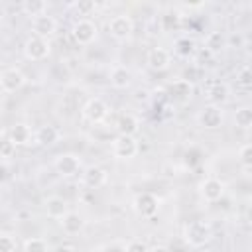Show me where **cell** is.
Segmentation results:
<instances>
[{
	"label": "cell",
	"mask_w": 252,
	"mask_h": 252,
	"mask_svg": "<svg viewBox=\"0 0 252 252\" xmlns=\"http://www.w3.org/2000/svg\"><path fill=\"white\" fill-rule=\"evenodd\" d=\"M213 238V228L207 220H189L183 226V240L193 246V248H201L205 244H209Z\"/></svg>",
	"instance_id": "6da1fadb"
},
{
	"label": "cell",
	"mask_w": 252,
	"mask_h": 252,
	"mask_svg": "<svg viewBox=\"0 0 252 252\" xmlns=\"http://www.w3.org/2000/svg\"><path fill=\"white\" fill-rule=\"evenodd\" d=\"M159 197L150 193V191H142L138 195H134L132 199V209L136 211V215H140L142 219H152L158 215L159 211Z\"/></svg>",
	"instance_id": "7a4b0ae2"
},
{
	"label": "cell",
	"mask_w": 252,
	"mask_h": 252,
	"mask_svg": "<svg viewBox=\"0 0 252 252\" xmlns=\"http://www.w3.org/2000/svg\"><path fill=\"white\" fill-rule=\"evenodd\" d=\"M71 37L75 39L77 45H91L98 37V26L89 18H81L73 24Z\"/></svg>",
	"instance_id": "3957f363"
},
{
	"label": "cell",
	"mask_w": 252,
	"mask_h": 252,
	"mask_svg": "<svg viewBox=\"0 0 252 252\" xmlns=\"http://www.w3.org/2000/svg\"><path fill=\"white\" fill-rule=\"evenodd\" d=\"M106 28H108V33H110L114 39H118V41H128V39L132 37V33H134V22H132V18L126 16V14H116V16H112V18L108 20Z\"/></svg>",
	"instance_id": "277c9868"
},
{
	"label": "cell",
	"mask_w": 252,
	"mask_h": 252,
	"mask_svg": "<svg viewBox=\"0 0 252 252\" xmlns=\"http://www.w3.org/2000/svg\"><path fill=\"white\" fill-rule=\"evenodd\" d=\"M49 53H51L49 39H43V37H37V35H30L24 41V55L30 61H43V59L49 57Z\"/></svg>",
	"instance_id": "5b68a950"
},
{
	"label": "cell",
	"mask_w": 252,
	"mask_h": 252,
	"mask_svg": "<svg viewBox=\"0 0 252 252\" xmlns=\"http://www.w3.org/2000/svg\"><path fill=\"white\" fill-rule=\"evenodd\" d=\"M81 114H83V118H85L87 122H91V124H100V122H104L106 116H108V104H106L102 98L93 96V98H89V100L83 104Z\"/></svg>",
	"instance_id": "8992f818"
},
{
	"label": "cell",
	"mask_w": 252,
	"mask_h": 252,
	"mask_svg": "<svg viewBox=\"0 0 252 252\" xmlns=\"http://www.w3.org/2000/svg\"><path fill=\"white\" fill-rule=\"evenodd\" d=\"M138 152H140V146L134 136H116L112 140V154L118 159H124V161L134 159Z\"/></svg>",
	"instance_id": "52a82bcc"
},
{
	"label": "cell",
	"mask_w": 252,
	"mask_h": 252,
	"mask_svg": "<svg viewBox=\"0 0 252 252\" xmlns=\"http://www.w3.org/2000/svg\"><path fill=\"white\" fill-rule=\"evenodd\" d=\"M53 165H55L57 173L63 175V177H75V175L83 173V171H81V169H83V161H81V158L75 156V154H59V156L53 159Z\"/></svg>",
	"instance_id": "ba28073f"
},
{
	"label": "cell",
	"mask_w": 252,
	"mask_h": 252,
	"mask_svg": "<svg viewBox=\"0 0 252 252\" xmlns=\"http://www.w3.org/2000/svg\"><path fill=\"white\" fill-rule=\"evenodd\" d=\"M224 191H226V185H224V181L219 179V177H207V179H203L201 185H199V193H201V197H203L207 203H217V201H220L222 195H224Z\"/></svg>",
	"instance_id": "9c48e42d"
},
{
	"label": "cell",
	"mask_w": 252,
	"mask_h": 252,
	"mask_svg": "<svg viewBox=\"0 0 252 252\" xmlns=\"http://www.w3.org/2000/svg\"><path fill=\"white\" fill-rule=\"evenodd\" d=\"M222 118H224V114H222L220 106H215V104H205L197 114V122L205 130H217L222 124Z\"/></svg>",
	"instance_id": "30bf717a"
},
{
	"label": "cell",
	"mask_w": 252,
	"mask_h": 252,
	"mask_svg": "<svg viewBox=\"0 0 252 252\" xmlns=\"http://www.w3.org/2000/svg\"><path fill=\"white\" fill-rule=\"evenodd\" d=\"M24 85H26V75L18 67H10V69L2 71V75H0V89H2V93H6V94L8 93H16Z\"/></svg>",
	"instance_id": "8fae6325"
},
{
	"label": "cell",
	"mask_w": 252,
	"mask_h": 252,
	"mask_svg": "<svg viewBox=\"0 0 252 252\" xmlns=\"http://www.w3.org/2000/svg\"><path fill=\"white\" fill-rule=\"evenodd\" d=\"M108 181V171L100 165H89L81 173V183L87 189H100Z\"/></svg>",
	"instance_id": "7c38bea8"
},
{
	"label": "cell",
	"mask_w": 252,
	"mask_h": 252,
	"mask_svg": "<svg viewBox=\"0 0 252 252\" xmlns=\"http://www.w3.org/2000/svg\"><path fill=\"white\" fill-rule=\"evenodd\" d=\"M146 65L152 71H165L171 65V51L165 47H152L146 55Z\"/></svg>",
	"instance_id": "4fadbf2b"
},
{
	"label": "cell",
	"mask_w": 252,
	"mask_h": 252,
	"mask_svg": "<svg viewBox=\"0 0 252 252\" xmlns=\"http://www.w3.org/2000/svg\"><path fill=\"white\" fill-rule=\"evenodd\" d=\"M43 209H45V215H47L49 219H55V220H61V219H65V217L71 213L69 203H67L63 197H59V195L47 197V199L43 201Z\"/></svg>",
	"instance_id": "5bb4252c"
},
{
	"label": "cell",
	"mask_w": 252,
	"mask_h": 252,
	"mask_svg": "<svg viewBox=\"0 0 252 252\" xmlns=\"http://www.w3.org/2000/svg\"><path fill=\"white\" fill-rule=\"evenodd\" d=\"M205 98L209 100V104H215V106H222L224 102H228L230 98V87L222 81H215L207 87L205 91Z\"/></svg>",
	"instance_id": "9a60e30c"
},
{
	"label": "cell",
	"mask_w": 252,
	"mask_h": 252,
	"mask_svg": "<svg viewBox=\"0 0 252 252\" xmlns=\"http://www.w3.org/2000/svg\"><path fill=\"white\" fill-rule=\"evenodd\" d=\"M6 136L16 144V146H30L32 142H35V132H32V128L24 122H16L10 126V130L6 132Z\"/></svg>",
	"instance_id": "2e32d148"
},
{
	"label": "cell",
	"mask_w": 252,
	"mask_h": 252,
	"mask_svg": "<svg viewBox=\"0 0 252 252\" xmlns=\"http://www.w3.org/2000/svg\"><path fill=\"white\" fill-rule=\"evenodd\" d=\"M55 30H57V22L49 14H43V16H37V18L32 20V35L47 39L49 35L55 33Z\"/></svg>",
	"instance_id": "e0dca14e"
},
{
	"label": "cell",
	"mask_w": 252,
	"mask_h": 252,
	"mask_svg": "<svg viewBox=\"0 0 252 252\" xmlns=\"http://www.w3.org/2000/svg\"><path fill=\"white\" fill-rule=\"evenodd\" d=\"M114 128H116L118 136H134L136 138V134L140 132V118L132 112H124L118 116Z\"/></svg>",
	"instance_id": "ac0fdd59"
},
{
	"label": "cell",
	"mask_w": 252,
	"mask_h": 252,
	"mask_svg": "<svg viewBox=\"0 0 252 252\" xmlns=\"http://www.w3.org/2000/svg\"><path fill=\"white\" fill-rule=\"evenodd\" d=\"M108 81H110V85L114 87V89H118V91H124V89H128L130 85H132V71L126 67V65H114L112 69H110V73H108Z\"/></svg>",
	"instance_id": "d6986e66"
},
{
	"label": "cell",
	"mask_w": 252,
	"mask_h": 252,
	"mask_svg": "<svg viewBox=\"0 0 252 252\" xmlns=\"http://www.w3.org/2000/svg\"><path fill=\"white\" fill-rule=\"evenodd\" d=\"M169 96L177 102H187L191 96H193V85L191 81L187 79H175L171 85H169Z\"/></svg>",
	"instance_id": "ffe728a7"
},
{
	"label": "cell",
	"mask_w": 252,
	"mask_h": 252,
	"mask_svg": "<svg viewBox=\"0 0 252 252\" xmlns=\"http://www.w3.org/2000/svg\"><path fill=\"white\" fill-rule=\"evenodd\" d=\"M61 140V130L53 124H43L35 130V144L39 146H53Z\"/></svg>",
	"instance_id": "44dd1931"
},
{
	"label": "cell",
	"mask_w": 252,
	"mask_h": 252,
	"mask_svg": "<svg viewBox=\"0 0 252 252\" xmlns=\"http://www.w3.org/2000/svg\"><path fill=\"white\" fill-rule=\"evenodd\" d=\"M59 224H61V230H63L65 234L73 236V234H79V232L85 228V219H83L79 213H73V211H71L65 219L59 220Z\"/></svg>",
	"instance_id": "7402d4cb"
},
{
	"label": "cell",
	"mask_w": 252,
	"mask_h": 252,
	"mask_svg": "<svg viewBox=\"0 0 252 252\" xmlns=\"http://www.w3.org/2000/svg\"><path fill=\"white\" fill-rule=\"evenodd\" d=\"M195 51H197V43L189 35H181V37H177L173 41V53L177 57H181V59H189Z\"/></svg>",
	"instance_id": "603a6c76"
},
{
	"label": "cell",
	"mask_w": 252,
	"mask_h": 252,
	"mask_svg": "<svg viewBox=\"0 0 252 252\" xmlns=\"http://www.w3.org/2000/svg\"><path fill=\"white\" fill-rule=\"evenodd\" d=\"M183 24V16L179 14V10H165L159 16V26L163 32H177Z\"/></svg>",
	"instance_id": "cb8c5ba5"
},
{
	"label": "cell",
	"mask_w": 252,
	"mask_h": 252,
	"mask_svg": "<svg viewBox=\"0 0 252 252\" xmlns=\"http://www.w3.org/2000/svg\"><path fill=\"white\" fill-rule=\"evenodd\" d=\"M226 47V37L220 32H209L205 35V49L209 53H219Z\"/></svg>",
	"instance_id": "d4e9b609"
},
{
	"label": "cell",
	"mask_w": 252,
	"mask_h": 252,
	"mask_svg": "<svg viewBox=\"0 0 252 252\" xmlns=\"http://www.w3.org/2000/svg\"><path fill=\"white\" fill-rule=\"evenodd\" d=\"M22 12L33 20L37 16L47 14V2H43V0H26V2H22Z\"/></svg>",
	"instance_id": "484cf974"
},
{
	"label": "cell",
	"mask_w": 252,
	"mask_h": 252,
	"mask_svg": "<svg viewBox=\"0 0 252 252\" xmlns=\"http://www.w3.org/2000/svg\"><path fill=\"white\" fill-rule=\"evenodd\" d=\"M22 252H49V244L39 236H30L24 240Z\"/></svg>",
	"instance_id": "4316f807"
},
{
	"label": "cell",
	"mask_w": 252,
	"mask_h": 252,
	"mask_svg": "<svg viewBox=\"0 0 252 252\" xmlns=\"http://www.w3.org/2000/svg\"><path fill=\"white\" fill-rule=\"evenodd\" d=\"M234 124L238 128H252V106H240L234 112Z\"/></svg>",
	"instance_id": "83f0119b"
},
{
	"label": "cell",
	"mask_w": 252,
	"mask_h": 252,
	"mask_svg": "<svg viewBox=\"0 0 252 252\" xmlns=\"http://www.w3.org/2000/svg\"><path fill=\"white\" fill-rule=\"evenodd\" d=\"M16 144L8 138V136H4V140H2V146H0V158L4 159V161H8L10 158H14L16 156Z\"/></svg>",
	"instance_id": "f1b7e54d"
},
{
	"label": "cell",
	"mask_w": 252,
	"mask_h": 252,
	"mask_svg": "<svg viewBox=\"0 0 252 252\" xmlns=\"http://www.w3.org/2000/svg\"><path fill=\"white\" fill-rule=\"evenodd\" d=\"M238 161L244 167H252V144H244L238 150Z\"/></svg>",
	"instance_id": "f546056e"
},
{
	"label": "cell",
	"mask_w": 252,
	"mask_h": 252,
	"mask_svg": "<svg viewBox=\"0 0 252 252\" xmlns=\"http://www.w3.org/2000/svg\"><path fill=\"white\" fill-rule=\"evenodd\" d=\"M0 252H16V238L8 232L0 234Z\"/></svg>",
	"instance_id": "4dcf8cb0"
},
{
	"label": "cell",
	"mask_w": 252,
	"mask_h": 252,
	"mask_svg": "<svg viewBox=\"0 0 252 252\" xmlns=\"http://www.w3.org/2000/svg\"><path fill=\"white\" fill-rule=\"evenodd\" d=\"M124 252H150V246H148L144 240L134 238V240H130V242L124 246Z\"/></svg>",
	"instance_id": "1f68e13d"
},
{
	"label": "cell",
	"mask_w": 252,
	"mask_h": 252,
	"mask_svg": "<svg viewBox=\"0 0 252 252\" xmlns=\"http://www.w3.org/2000/svg\"><path fill=\"white\" fill-rule=\"evenodd\" d=\"M75 10H77V14H79V16H89L91 12H94V10H96V4H94V2H91V0H81V2H77V4H75Z\"/></svg>",
	"instance_id": "d6a6232c"
},
{
	"label": "cell",
	"mask_w": 252,
	"mask_h": 252,
	"mask_svg": "<svg viewBox=\"0 0 252 252\" xmlns=\"http://www.w3.org/2000/svg\"><path fill=\"white\" fill-rule=\"evenodd\" d=\"M236 81L242 85V87H250L252 85V69L250 67H242L236 75Z\"/></svg>",
	"instance_id": "836d02e7"
},
{
	"label": "cell",
	"mask_w": 252,
	"mask_h": 252,
	"mask_svg": "<svg viewBox=\"0 0 252 252\" xmlns=\"http://www.w3.org/2000/svg\"><path fill=\"white\" fill-rule=\"evenodd\" d=\"M150 252H171V250L167 246H163V244H156V246L150 248Z\"/></svg>",
	"instance_id": "e575fe53"
},
{
	"label": "cell",
	"mask_w": 252,
	"mask_h": 252,
	"mask_svg": "<svg viewBox=\"0 0 252 252\" xmlns=\"http://www.w3.org/2000/svg\"><path fill=\"white\" fill-rule=\"evenodd\" d=\"M244 220H246V222L252 226V205L246 209V213H244Z\"/></svg>",
	"instance_id": "d590c367"
},
{
	"label": "cell",
	"mask_w": 252,
	"mask_h": 252,
	"mask_svg": "<svg viewBox=\"0 0 252 252\" xmlns=\"http://www.w3.org/2000/svg\"><path fill=\"white\" fill-rule=\"evenodd\" d=\"M57 252H75V250H73L71 246H59V248H57Z\"/></svg>",
	"instance_id": "8d00e7d4"
},
{
	"label": "cell",
	"mask_w": 252,
	"mask_h": 252,
	"mask_svg": "<svg viewBox=\"0 0 252 252\" xmlns=\"http://www.w3.org/2000/svg\"><path fill=\"white\" fill-rule=\"evenodd\" d=\"M106 252H124V248H116V246H108Z\"/></svg>",
	"instance_id": "74e56055"
},
{
	"label": "cell",
	"mask_w": 252,
	"mask_h": 252,
	"mask_svg": "<svg viewBox=\"0 0 252 252\" xmlns=\"http://www.w3.org/2000/svg\"><path fill=\"white\" fill-rule=\"evenodd\" d=\"M16 252H18V250H16Z\"/></svg>",
	"instance_id": "f35d334b"
}]
</instances>
